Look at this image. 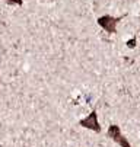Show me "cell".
I'll use <instances>...</instances> for the list:
<instances>
[{"instance_id": "obj_1", "label": "cell", "mask_w": 140, "mask_h": 147, "mask_svg": "<svg viewBox=\"0 0 140 147\" xmlns=\"http://www.w3.org/2000/svg\"><path fill=\"white\" fill-rule=\"evenodd\" d=\"M123 18L120 16V18H114V16H110V15H104V16H101V18H98V25L101 26V28H104L108 34H115L117 32V25H118V22L121 20Z\"/></svg>"}, {"instance_id": "obj_2", "label": "cell", "mask_w": 140, "mask_h": 147, "mask_svg": "<svg viewBox=\"0 0 140 147\" xmlns=\"http://www.w3.org/2000/svg\"><path fill=\"white\" fill-rule=\"evenodd\" d=\"M107 136H108L111 140H114L118 146H121V147H131V144L129 143V140L123 136L120 127H118V125H115V124H112V125H110V127H108Z\"/></svg>"}, {"instance_id": "obj_3", "label": "cell", "mask_w": 140, "mask_h": 147, "mask_svg": "<svg viewBox=\"0 0 140 147\" xmlns=\"http://www.w3.org/2000/svg\"><path fill=\"white\" fill-rule=\"evenodd\" d=\"M79 125H82L83 128H88V130H92L95 133H99L101 131V125H99V121H98V114L96 111H92L86 118L79 121Z\"/></svg>"}, {"instance_id": "obj_4", "label": "cell", "mask_w": 140, "mask_h": 147, "mask_svg": "<svg viewBox=\"0 0 140 147\" xmlns=\"http://www.w3.org/2000/svg\"><path fill=\"white\" fill-rule=\"evenodd\" d=\"M6 3L9 5H16V6H22L24 5V0H5Z\"/></svg>"}, {"instance_id": "obj_5", "label": "cell", "mask_w": 140, "mask_h": 147, "mask_svg": "<svg viewBox=\"0 0 140 147\" xmlns=\"http://www.w3.org/2000/svg\"><path fill=\"white\" fill-rule=\"evenodd\" d=\"M127 44H129V47H130V48H133V47L136 45V39H130Z\"/></svg>"}]
</instances>
